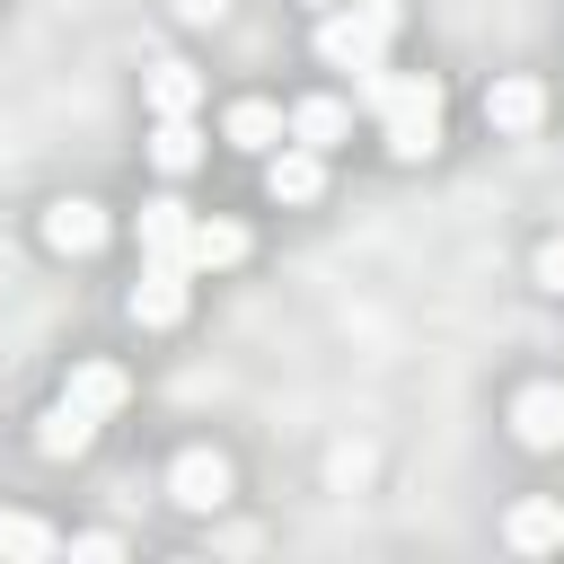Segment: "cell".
Instances as JSON below:
<instances>
[{"label":"cell","mask_w":564,"mask_h":564,"mask_svg":"<svg viewBox=\"0 0 564 564\" xmlns=\"http://www.w3.org/2000/svg\"><path fill=\"white\" fill-rule=\"evenodd\" d=\"M397 26H405V0H335L326 26H317V62L326 70H370Z\"/></svg>","instance_id":"obj_1"},{"label":"cell","mask_w":564,"mask_h":564,"mask_svg":"<svg viewBox=\"0 0 564 564\" xmlns=\"http://www.w3.org/2000/svg\"><path fill=\"white\" fill-rule=\"evenodd\" d=\"M441 79H423V70H397V88H388V106H379V132H388V159H432L441 150Z\"/></svg>","instance_id":"obj_2"},{"label":"cell","mask_w":564,"mask_h":564,"mask_svg":"<svg viewBox=\"0 0 564 564\" xmlns=\"http://www.w3.org/2000/svg\"><path fill=\"white\" fill-rule=\"evenodd\" d=\"M264 194H273V203H317V194H326V150H308V141L264 150Z\"/></svg>","instance_id":"obj_3"},{"label":"cell","mask_w":564,"mask_h":564,"mask_svg":"<svg viewBox=\"0 0 564 564\" xmlns=\"http://www.w3.org/2000/svg\"><path fill=\"white\" fill-rule=\"evenodd\" d=\"M141 256H150V264H185V273H194V212H185L176 194L141 203Z\"/></svg>","instance_id":"obj_4"},{"label":"cell","mask_w":564,"mask_h":564,"mask_svg":"<svg viewBox=\"0 0 564 564\" xmlns=\"http://www.w3.org/2000/svg\"><path fill=\"white\" fill-rule=\"evenodd\" d=\"M167 502H185V511H220V502H229V458H220V449H185V458L167 467Z\"/></svg>","instance_id":"obj_5"},{"label":"cell","mask_w":564,"mask_h":564,"mask_svg":"<svg viewBox=\"0 0 564 564\" xmlns=\"http://www.w3.org/2000/svg\"><path fill=\"white\" fill-rule=\"evenodd\" d=\"M485 123H494V132H511V141H520V132H538V123H546V88H538L529 70L494 79V88H485Z\"/></svg>","instance_id":"obj_6"},{"label":"cell","mask_w":564,"mask_h":564,"mask_svg":"<svg viewBox=\"0 0 564 564\" xmlns=\"http://www.w3.org/2000/svg\"><path fill=\"white\" fill-rule=\"evenodd\" d=\"M44 247H53V256H97V247H106V212L79 203V194H62V203L44 212Z\"/></svg>","instance_id":"obj_7"},{"label":"cell","mask_w":564,"mask_h":564,"mask_svg":"<svg viewBox=\"0 0 564 564\" xmlns=\"http://www.w3.org/2000/svg\"><path fill=\"white\" fill-rule=\"evenodd\" d=\"M511 432H520V449H564V388H520L511 397Z\"/></svg>","instance_id":"obj_8"},{"label":"cell","mask_w":564,"mask_h":564,"mask_svg":"<svg viewBox=\"0 0 564 564\" xmlns=\"http://www.w3.org/2000/svg\"><path fill=\"white\" fill-rule=\"evenodd\" d=\"M132 317H141V326H176V317H185V264H141Z\"/></svg>","instance_id":"obj_9"},{"label":"cell","mask_w":564,"mask_h":564,"mask_svg":"<svg viewBox=\"0 0 564 564\" xmlns=\"http://www.w3.org/2000/svg\"><path fill=\"white\" fill-rule=\"evenodd\" d=\"M502 538H511L520 555H546V546H564V502H546V494H529V502H511V520H502Z\"/></svg>","instance_id":"obj_10"},{"label":"cell","mask_w":564,"mask_h":564,"mask_svg":"<svg viewBox=\"0 0 564 564\" xmlns=\"http://www.w3.org/2000/svg\"><path fill=\"white\" fill-rule=\"evenodd\" d=\"M220 132H229V141H238V150H256V159H264V150H282V141H291V123H282V106H264V97H238V106H229V123H220Z\"/></svg>","instance_id":"obj_11"},{"label":"cell","mask_w":564,"mask_h":564,"mask_svg":"<svg viewBox=\"0 0 564 564\" xmlns=\"http://www.w3.org/2000/svg\"><path fill=\"white\" fill-rule=\"evenodd\" d=\"M62 397H70V405H79V414H97V423H106V414H115V405H123V397H132V379H123V370H115V361H79V370H70V388H62Z\"/></svg>","instance_id":"obj_12"},{"label":"cell","mask_w":564,"mask_h":564,"mask_svg":"<svg viewBox=\"0 0 564 564\" xmlns=\"http://www.w3.org/2000/svg\"><path fill=\"white\" fill-rule=\"evenodd\" d=\"M344 132H352V106H344V97H300V106H291V141L335 150Z\"/></svg>","instance_id":"obj_13"},{"label":"cell","mask_w":564,"mask_h":564,"mask_svg":"<svg viewBox=\"0 0 564 564\" xmlns=\"http://www.w3.org/2000/svg\"><path fill=\"white\" fill-rule=\"evenodd\" d=\"M150 159H159V176H194V167H203V132H194V115H159Z\"/></svg>","instance_id":"obj_14"},{"label":"cell","mask_w":564,"mask_h":564,"mask_svg":"<svg viewBox=\"0 0 564 564\" xmlns=\"http://www.w3.org/2000/svg\"><path fill=\"white\" fill-rule=\"evenodd\" d=\"M88 441H97V414H79L70 397H53V414L35 423V449H44V458H79Z\"/></svg>","instance_id":"obj_15"},{"label":"cell","mask_w":564,"mask_h":564,"mask_svg":"<svg viewBox=\"0 0 564 564\" xmlns=\"http://www.w3.org/2000/svg\"><path fill=\"white\" fill-rule=\"evenodd\" d=\"M194 97H203V79H194L185 62H159V70H150V106H159V115H194Z\"/></svg>","instance_id":"obj_16"},{"label":"cell","mask_w":564,"mask_h":564,"mask_svg":"<svg viewBox=\"0 0 564 564\" xmlns=\"http://www.w3.org/2000/svg\"><path fill=\"white\" fill-rule=\"evenodd\" d=\"M247 256V229L238 220H194V264L212 273V264H238Z\"/></svg>","instance_id":"obj_17"},{"label":"cell","mask_w":564,"mask_h":564,"mask_svg":"<svg viewBox=\"0 0 564 564\" xmlns=\"http://www.w3.org/2000/svg\"><path fill=\"white\" fill-rule=\"evenodd\" d=\"M0 555H53V529L35 511H0Z\"/></svg>","instance_id":"obj_18"},{"label":"cell","mask_w":564,"mask_h":564,"mask_svg":"<svg viewBox=\"0 0 564 564\" xmlns=\"http://www.w3.org/2000/svg\"><path fill=\"white\" fill-rule=\"evenodd\" d=\"M388 88H397V70H379V62H370V70H352V106H370V115H379V106H388Z\"/></svg>","instance_id":"obj_19"},{"label":"cell","mask_w":564,"mask_h":564,"mask_svg":"<svg viewBox=\"0 0 564 564\" xmlns=\"http://www.w3.org/2000/svg\"><path fill=\"white\" fill-rule=\"evenodd\" d=\"M538 291H555V300H564V238H546V247H538Z\"/></svg>","instance_id":"obj_20"},{"label":"cell","mask_w":564,"mask_h":564,"mask_svg":"<svg viewBox=\"0 0 564 564\" xmlns=\"http://www.w3.org/2000/svg\"><path fill=\"white\" fill-rule=\"evenodd\" d=\"M176 18H185V26H220V18H229V0H176Z\"/></svg>","instance_id":"obj_21"},{"label":"cell","mask_w":564,"mask_h":564,"mask_svg":"<svg viewBox=\"0 0 564 564\" xmlns=\"http://www.w3.org/2000/svg\"><path fill=\"white\" fill-rule=\"evenodd\" d=\"M317 9H335V0H317Z\"/></svg>","instance_id":"obj_22"}]
</instances>
